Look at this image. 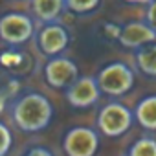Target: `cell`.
Returning a JSON list of instances; mask_svg holds the SVG:
<instances>
[{
  "label": "cell",
  "mask_w": 156,
  "mask_h": 156,
  "mask_svg": "<svg viewBox=\"0 0 156 156\" xmlns=\"http://www.w3.org/2000/svg\"><path fill=\"white\" fill-rule=\"evenodd\" d=\"M22 156H55V154H53V151H51L50 147H46V145H33V147H30Z\"/></svg>",
  "instance_id": "obj_17"
},
{
  "label": "cell",
  "mask_w": 156,
  "mask_h": 156,
  "mask_svg": "<svg viewBox=\"0 0 156 156\" xmlns=\"http://www.w3.org/2000/svg\"><path fill=\"white\" fill-rule=\"evenodd\" d=\"M134 121V108H129L118 99L103 105L96 116V127L105 138H119L127 134Z\"/></svg>",
  "instance_id": "obj_3"
},
{
  "label": "cell",
  "mask_w": 156,
  "mask_h": 156,
  "mask_svg": "<svg viewBox=\"0 0 156 156\" xmlns=\"http://www.w3.org/2000/svg\"><path fill=\"white\" fill-rule=\"evenodd\" d=\"M101 145V132L87 125H75L62 136V152L66 156H96Z\"/></svg>",
  "instance_id": "obj_5"
},
{
  "label": "cell",
  "mask_w": 156,
  "mask_h": 156,
  "mask_svg": "<svg viewBox=\"0 0 156 156\" xmlns=\"http://www.w3.org/2000/svg\"><path fill=\"white\" fill-rule=\"evenodd\" d=\"M123 2H129V4H138V6H149L152 0H123Z\"/></svg>",
  "instance_id": "obj_19"
},
{
  "label": "cell",
  "mask_w": 156,
  "mask_h": 156,
  "mask_svg": "<svg viewBox=\"0 0 156 156\" xmlns=\"http://www.w3.org/2000/svg\"><path fill=\"white\" fill-rule=\"evenodd\" d=\"M145 20L156 30V0H152V2L145 8Z\"/></svg>",
  "instance_id": "obj_18"
},
{
  "label": "cell",
  "mask_w": 156,
  "mask_h": 156,
  "mask_svg": "<svg viewBox=\"0 0 156 156\" xmlns=\"http://www.w3.org/2000/svg\"><path fill=\"white\" fill-rule=\"evenodd\" d=\"M96 79H98V85H99L103 96L118 99V98L127 96L134 88L136 73L127 62L112 61L99 68V72L96 73Z\"/></svg>",
  "instance_id": "obj_2"
},
{
  "label": "cell",
  "mask_w": 156,
  "mask_h": 156,
  "mask_svg": "<svg viewBox=\"0 0 156 156\" xmlns=\"http://www.w3.org/2000/svg\"><path fill=\"white\" fill-rule=\"evenodd\" d=\"M136 123L145 130H156V94L141 98L134 107Z\"/></svg>",
  "instance_id": "obj_11"
},
{
  "label": "cell",
  "mask_w": 156,
  "mask_h": 156,
  "mask_svg": "<svg viewBox=\"0 0 156 156\" xmlns=\"http://www.w3.org/2000/svg\"><path fill=\"white\" fill-rule=\"evenodd\" d=\"M125 156H156V138L151 134L140 136L127 147Z\"/></svg>",
  "instance_id": "obj_13"
},
{
  "label": "cell",
  "mask_w": 156,
  "mask_h": 156,
  "mask_svg": "<svg viewBox=\"0 0 156 156\" xmlns=\"http://www.w3.org/2000/svg\"><path fill=\"white\" fill-rule=\"evenodd\" d=\"M64 2H66V9L75 15L94 13L101 6V0H64Z\"/></svg>",
  "instance_id": "obj_15"
},
{
  "label": "cell",
  "mask_w": 156,
  "mask_h": 156,
  "mask_svg": "<svg viewBox=\"0 0 156 156\" xmlns=\"http://www.w3.org/2000/svg\"><path fill=\"white\" fill-rule=\"evenodd\" d=\"M103 92L98 85L96 75H79L77 79L64 90V98L70 107L77 110H85L94 107L101 99Z\"/></svg>",
  "instance_id": "obj_8"
},
{
  "label": "cell",
  "mask_w": 156,
  "mask_h": 156,
  "mask_svg": "<svg viewBox=\"0 0 156 156\" xmlns=\"http://www.w3.org/2000/svg\"><path fill=\"white\" fill-rule=\"evenodd\" d=\"M35 19L22 11H8L0 19V37L6 46H22L35 37Z\"/></svg>",
  "instance_id": "obj_4"
},
{
  "label": "cell",
  "mask_w": 156,
  "mask_h": 156,
  "mask_svg": "<svg viewBox=\"0 0 156 156\" xmlns=\"http://www.w3.org/2000/svg\"><path fill=\"white\" fill-rule=\"evenodd\" d=\"M28 62H31L30 55L26 51H20L17 50V46H9V50H6L2 53V64L6 70H11L15 73V70L22 68V66H28Z\"/></svg>",
  "instance_id": "obj_14"
},
{
  "label": "cell",
  "mask_w": 156,
  "mask_h": 156,
  "mask_svg": "<svg viewBox=\"0 0 156 156\" xmlns=\"http://www.w3.org/2000/svg\"><path fill=\"white\" fill-rule=\"evenodd\" d=\"M156 41V30L145 20H134V22H127L121 26V33L118 37V42L127 48V50H138L149 42Z\"/></svg>",
  "instance_id": "obj_9"
},
{
  "label": "cell",
  "mask_w": 156,
  "mask_h": 156,
  "mask_svg": "<svg viewBox=\"0 0 156 156\" xmlns=\"http://www.w3.org/2000/svg\"><path fill=\"white\" fill-rule=\"evenodd\" d=\"M0 132H2V149H0V156H8L13 145V134L8 125V121H0Z\"/></svg>",
  "instance_id": "obj_16"
},
{
  "label": "cell",
  "mask_w": 156,
  "mask_h": 156,
  "mask_svg": "<svg viewBox=\"0 0 156 156\" xmlns=\"http://www.w3.org/2000/svg\"><path fill=\"white\" fill-rule=\"evenodd\" d=\"M9 118L19 130L35 134L48 129V125L51 123L53 105L44 94L37 90H24L11 99Z\"/></svg>",
  "instance_id": "obj_1"
},
{
  "label": "cell",
  "mask_w": 156,
  "mask_h": 156,
  "mask_svg": "<svg viewBox=\"0 0 156 156\" xmlns=\"http://www.w3.org/2000/svg\"><path fill=\"white\" fill-rule=\"evenodd\" d=\"M33 42H35V48L44 57H55V55H61L70 46L72 33L59 20H55V22H42V26L35 31Z\"/></svg>",
  "instance_id": "obj_6"
},
{
  "label": "cell",
  "mask_w": 156,
  "mask_h": 156,
  "mask_svg": "<svg viewBox=\"0 0 156 156\" xmlns=\"http://www.w3.org/2000/svg\"><path fill=\"white\" fill-rule=\"evenodd\" d=\"M134 53V64L136 68L147 75V77H154L156 79V41L149 42L138 50H132Z\"/></svg>",
  "instance_id": "obj_12"
},
{
  "label": "cell",
  "mask_w": 156,
  "mask_h": 156,
  "mask_svg": "<svg viewBox=\"0 0 156 156\" xmlns=\"http://www.w3.org/2000/svg\"><path fill=\"white\" fill-rule=\"evenodd\" d=\"M42 73L48 87L55 90H66L79 77V66H77L75 61L61 53L55 57H48V61L44 62Z\"/></svg>",
  "instance_id": "obj_7"
},
{
  "label": "cell",
  "mask_w": 156,
  "mask_h": 156,
  "mask_svg": "<svg viewBox=\"0 0 156 156\" xmlns=\"http://www.w3.org/2000/svg\"><path fill=\"white\" fill-rule=\"evenodd\" d=\"M31 13L41 22H55L66 9L64 0H30Z\"/></svg>",
  "instance_id": "obj_10"
}]
</instances>
